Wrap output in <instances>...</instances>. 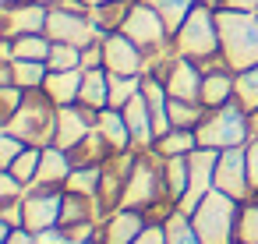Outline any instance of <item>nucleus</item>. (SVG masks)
Masks as SVG:
<instances>
[{"instance_id": "nucleus-14", "label": "nucleus", "mask_w": 258, "mask_h": 244, "mask_svg": "<svg viewBox=\"0 0 258 244\" xmlns=\"http://www.w3.org/2000/svg\"><path fill=\"white\" fill-rule=\"evenodd\" d=\"M46 18H50V8L36 4V0H25L18 8H4L0 11V36L18 39L29 32H46Z\"/></svg>"}, {"instance_id": "nucleus-45", "label": "nucleus", "mask_w": 258, "mask_h": 244, "mask_svg": "<svg viewBox=\"0 0 258 244\" xmlns=\"http://www.w3.org/2000/svg\"><path fill=\"white\" fill-rule=\"evenodd\" d=\"M0 244H39V237L32 233V230H25V226H15L4 240H0Z\"/></svg>"}, {"instance_id": "nucleus-5", "label": "nucleus", "mask_w": 258, "mask_h": 244, "mask_svg": "<svg viewBox=\"0 0 258 244\" xmlns=\"http://www.w3.org/2000/svg\"><path fill=\"white\" fill-rule=\"evenodd\" d=\"M195 135H198V145L219 149V152H223V149L247 145V142L254 138V131H251V113H247L237 99H230L226 106L209 110L205 120L195 128Z\"/></svg>"}, {"instance_id": "nucleus-23", "label": "nucleus", "mask_w": 258, "mask_h": 244, "mask_svg": "<svg viewBox=\"0 0 258 244\" xmlns=\"http://www.w3.org/2000/svg\"><path fill=\"white\" fill-rule=\"evenodd\" d=\"M99 219V202L92 195H78V191H64V212H60V226H75V223H89Z\"/></svg>"}, {"instance_id": "nucleus-17", "label": "nucleus", "mask_w": 258, "mask_h": 244, "mask_svg": "<svg viewBox=\"0 0 258 244\" xmlns=\"http://www.w3.org/2000/svg\"><path fill=\"white\" fill-rule=\"evenodd\" d=\"M75 170V159L68 149L60 145H43V159H39V173H36V184L39 188H64L68 177Z\"/></svg>"}, {"instance_id": "nucleus-38", "label": "nucleus", "mask_w": 258, "mask_h": 244, "mask_svg": "<svg viewBox=\"0 0 258 244\" xmlns=\"http://www.w3.org/2000/svg\"><path fill=\"white\" fill-rule=\"evenodd\" d=\"M25 103V89L22 85H0V124L18 113V106Z\"/></svg>"}, {"instance_id": "nucleus-30", "label": "nucleus", "mask_w": 258, "mask_h": 244, "mask_svg": "<svg viewBox=\"0 0 258 244\" xmlns=\"http://www.w3.org/2000/svg\"><path fill=\"white\" fill-rule=\"evenodd\" d=\"M205 106L198 103V99H173L170 96V128H198L202 120H205Z\"/></svg>"}, {"instance_id": "nucleus-41", "label": "nucleus", "mask_w": 258, "mask_h": 244, "mask_svg": "<svg viewBox=\"0 0 258 244\" xmlns=\"http://www.w3.org/2000/svg\"><path fill=\"white\" fill-rule=\"evenodd\" d=\"M92 68H103V39H96L82 50V71H92Z\"/></svg>"}, {"instance_id": "nucleus-50", "label": "nucleus", "mask_w": 258, "mask_h": 244, "mask_svg": "<svg viewBox=\"0 0 258 244\" xmlns=\"http://www.w3.org/2000/svg\"><path fill=\"white\" fill-rule=\"evenodd\" d=\"M202 4H209V8H223V0H202Z\"/></svg>"}, {"instance_id": "nucleus-33", "label": "nucleus", "mask_w": 258, "mask_h": 244, "mask_svg": "<svg viewBox=\"0 0 258 244\" xmlns=\"http://www.w3.org/2000/svg\"><path fill=\"white\" fill-rule=\"evenodd\" d=\"M50 46H53V39H50L46 32L18 36V39H15V60H46V57H50Z\"/></svg>"}, {"instance_id": "nucleus-18", "label": "nucleus", "mask_w": 258, "mask_h": 244, "mask_svg": "<svg viewBox=\"0 0 258 244\" xmlns=\"http://www.w3.org/2000/svg\"><path fill=\"white\" fill-rule=\"evenodd\" d=\"M230 99H237V71H230V68L209 71L202 82V106L216 110V106H226Z\"/></svg>"}, {"instance_id": "nucleus-11", "label": "nucleus", "mask_w": 258, "mask_h": 244, "mask_svg": "<svg viewBox=\"0 0 258 244\" xmlns=\"http://www.w3.org/2000/svg\"><path fill=\"white\" fill-rule=\"evenodd\" d=\"M103 68L110 75H145L149 57L131 36L110 32V36H103Z\"/></svg>"}, {"instance_id": "nucleus-1", "label": "nucleus", "mask_w": 258, "mask_h": 244, "mask_svg": "<svg viewBox=\"0 0 258 244\" xmlns=\"http://www.w3.org/2000/svg\"><path fill=\"white\" fill-rule=\"evenodd\" d=\"M124 205L127 209H142L149 216V223H163L177 209L166 198V188H163V159L152 149L135 156V166H131V177H127V188H124Z\"/></svg>"}, {"instance_id": "nucleus-35", "label": "nucleus", "mask_w": 258, "mask_h": 244, "mask_svg": "<svg viewBox=\"0 0 258 244\" xmlns=\"http://www.w3.org/2000/svg\"><path fill=\"white\" fill-rule=\"evenodd\" d=\"M237 103H240L247 113L258 110V64L237 71Z\"/></svg>"}, {"instance_id": "nucleus-8", "label": "nucleus", "mask_w": 258, "mask_h": 244, "mask_svg": "<svg viewBox=\"0 0 258 244\" xmlns=\"http://www.w3.org/2000/svg\"><path fill=\"white\" fill-rule=\"evenodd\" d=\"M60 212H64V188L32 184L22 198V226L32 233H39L46 226H60Z\"/></svg>"}, {"instance_id": "nucleus-47", "label": "nucleus", "mask_w": 258, "mask_h": 244, "mask_svg": "<svg viewBox=\"0 0 258 244\" xmlns=\"http://www.w3.org/2000/svg\"><path fill=\"white\" fill-rule=\"evenodd\" d=\"M18 4H25V0H0V11H4V8H18Z\"/></svg>"}, {"instance_id": "nucleus-13", "label": "nucleus", "mask_w": 258, "mask_h": 244, "mask_svg": "<svg viewBox=\"0 0 258 244\" xmlns=\"http://www.w3.org/2000/svg\"><path fill=\"white\" fill-rule=\"evenodd\" d=\"M96 117H99V110H89V106H82V103L60 106V110H57V138H53V145L75 149L82 138H89V135L96 131Z\"/></svg>"}, {"instance_id": "nucleus-48", "label": "nucleus", "mask_w": 258, "mask_h": 244, "mask_svg": "<svg viewBox=\"0 0 258 244\" xmlns=\"http://www.w3.org/2000/svg\"><path fill=\"white\" fill-rule=\"evenodd\" d=\"M251 131H254V138H258V110L251 113Z\"/></svg>"}, {"instance_id": "nucleus-4", "label": "nucleus", "mask_w": 258, "mask_h": 244, "mask_svg": "<svg viewBox=\"0 0 258 244\" xmlns=\"http://www.w3.org/2000/svg\"><path fill=\"white\" fill-rule=\"evenodd\" d=\"M191 223L202 237V244H237V223H240V202L226 191L212 188L198 209L191 212Z\"/></svg>"}, {"instance_id": "nucleus-10", "label": "nucleus", "mask_w": 258, "mask_h": 244, "mask_svg": "<svg viewBox=\"0 0 258 244\" xmlns=\"http://www.w3.org/2000/svg\"><path fill=\"white\" fill-rule=\"evenodd\" d=\"M46 36L53 43H71V46H89L96 39H103V32L92 25L89 11H68V8H50V18H46Z\"/></svg>"}, {"instance_id": "nucleus-7", "label": "nucleus", "mask_w": 258, "mask_h": 244, "mask_svg": "<svg viewBox=\"0 0 258 244\" xmlns=\"http://www.w3.org/2000/svg\"><path fill=\"white\" fill-rule=\"evenodd\" d=\"M120 32L131 36V39L145 50V57L177 50V46H173V36H170V29H166V22L159 18V11L149 4V0H135L131 11H127V18H124V29H120Z\"/></svg>"}, {"instance_id": "nucleus-12", "label": "nucleus", "mask_w": 258, "mask_h": 244, "mask_svg": "<svg viewBox=\"0 0 258 244\" xmlns=\"http://www.w3.org/2000/svg\"><path fill=\"white\" fill-rule=\"evenodd\" d=\"M163 85H166V92L173 96V99H198L202 103V82H205V75H202V68L191 60V57H173L170 64H166V71H163V78H159Z\"/></svg>"}, {"instance_id": "nucleus-46", "label": "nucleus", "mask_w": 258, "mask_h": 244, "mask_svg": "<svg viewBox=\"0 0 258 244\" xmlns=\"http://www.w3.org/2000/svg\"><path fill=\"white\" fill-rule=\"evenodd\" d=\"M223 8H230V11H258V0H223Z\"/></svg>"}, {"instance_id": "nucleus-52", "label": "nucleus", "mask_w": 258, "mask_h": 244, "mask_svg": "<svg viewBox=\"0 0 258 244\" xmlns=\"http://www.w3.org/2000/svg\"><path fill=\"white\" fill-rule=\"evenodd\" d=\"M68 244H89V240H68Z\"/></svg>"}, {"instance_id": "nucleus-2", "label": "nucleus", "mask_w": 258, "mask_h": 244, "mask_svg": "<svg viewBox=\"0 0 258 244\" xmlns=\"http://www.w3.org/2000/svg\"><path fill=\"white\" fill-rule=\"evenodd\" d=\"M216 22H219V46H223L226 64L233 71L254 68L258 64V11L219 8Z\"/></svg>"}, {"instance_id": "nucleus-16", "label": "nucleus", "mask_w": 258, "mask_h": 244, "mask_svg": "<svg viewBox=\"0 0 258 244\" xmlns=\"http://www.w3.org/2000/svg\"><path fill=\"white\" fill-rule=\"evenodd\" d=\"M124 120H127V128H131L135 149H138V152H149V149L156 145V120H152V110H149V103H145L142 92L124 106Z\"/></svg>"}, {"instance_id": "nucleus-28", "label": "nucleus", "mask_w": 258, "mask_h": 244, "mask_svg": "<svg viewBox=\"0 0 258 244\" xmlns=\"http://www.w3.org/2000/svg\"><path fill=\"white\" fill-rule=\"evenodd\" d=\"M163 230H166V244H202V237H198L191 216L180 212V209H173V212L163 219Z\"/></svg>"}, {"instance_id": "nucleus-37", "label": "nucleus", "mask_w": 258, "mask_h": 244, "mask_svg": "<svg viewBox=\"0 0 258 244\" xmlns=\"http://www.w3.org/2000/svg\"><path fill=\"white\" fill-rule=\"evenodd\" d=\"M237 244H258V198L240 205V223H237Z\"/></svg>"}, {"instance_id": "nucleus-19", "label": "nucleus", "mask_w": 258, "mask_h": 244, "mask_svg": "<svg viewBox=\"0 0 258 244\" xmlns=\"http://www.w3.org/2000/svg\"><path fill=\"white\" fill-rule=\"evenodd\" d=\"M96 131L106 138V145H110L113 152H131V149H135V142H131V128H127V120H124V110H117V106L99 110V117H96Z\"/></svg>"}, {"instance_id": "nucleus-6", "label": "nucleus", "mask_w": 258, "mask_h": 244, "mask_svg": "<svg viewBox=\"0 0 258 244\" xmlns=\"http://www.w3.org/2000/svg\"><path fill=\"white\" fill-rule=\"evenodd\" d=\"M216 11H219V8L198 4V8L187 15V22L173 32V46H177L180 57H191L195 64H202V60L223 53V46H219V22H216Z\"/></svg>"}, {"instance_id": "nucleus-43", "label": "nucleus", "mask_w": 258, "mask_h": 244, "mask_svg": "<svg viewBox=\"0 0 258 244\" xmlns=\"http://www.w3.org/2000/svg\"><path fill=\"white\" fill-rule=\"evenodd\" d=\"M36 237H39V244H68V240H71L64 226H46V230H39Z\"/></svg>"}, {"instance_id": "nucleus-34", "label": "nucleus", "mask_w": 258, "mask_h": 244, "mask_svg": "<svg viewBox=\"0 0 258 244\" xmlns=\"http://www.w3.org/2000/svg\"><path fill=\"white\" fill-rule=\"evenodd\" d=\"M39 159H43V149H39V145H29V149H25L8 170H11L25 188H32V184H36V173H39Z\"/></svg>"}, {"instance_id": "nucleus-25", "label": "nucleus", "mask_w": 258, "mask_h": 244, "mask_svg": "<svg viewBox=\"0 0 258 244\" xmlns=\"http://www.w3.org/2000/svg\"><path fill=\"white\" fill-rule=\"evenodd\" d=\"M131 4H135V0H110V4L92 8L89 18H92V25H96L103 36H110V32H120V29H124V18H127V11H131Z\"/></svg>"}, {"instance_id": "nucleus-3", "label": "nucleus", "mask_w": 258, "mask_h": 244, "mask_svg": "<svg viewBox=\"0 0 258 244\" xmlns=\"http://www.w3.org/2000/svg\"><path fill=\"white\" fill-rule=\"evenodd\" d=\"M57 110L60 106L43 89H32V92H25V103L18 106V113L0 124V131H11L22 142L39 145V149L53 145V138H57Z\"/></svg>"}, {"instance_id": "nucleus-49", "label": "nucleus", "mask_w": 258, "mask_h": 244, "mask_svg": "<svg viewBox=\"0 0 258 244\" xmlns=\"http://www.w3.org/2000/svg\"><path fill=\"white\" fill-rule=\"evenodd\" d=\"M85 4H89V11H92V8H99V4H110V0H85Z\"/></svg>"}, {"instance_id": "nucleus-9", "label": "nucleus", "mask_w": 258, "mask_h": 244, "mask_svg": "<svg viewBox=\"0 0 258 244\" xmlns=\"http://www.w3.org/2000/svg\"><path fill=\"white\" fill-rule=\"evenodd\" d=\"M216 188L226 191L230 198H237L240 205L254 198L251 170H247V145H237V149H223V152H219V163H216Z\"/></svg>"}, {"instance_id": "nucleus-40", "label": "nucleus", "mask_w": 258, "mask_h": 244, "mask_svg": "<svg viewBox=\"0 0 258 244\" xmlns=\"http://www.w3.org/2000/svg\"><path fill=\"white\" fill-rule=\"evenodd\" d=\"M25 184L11 173V170H0V202H18V198H25Z\"/></svg>"}, {"instance_id": "nucleus-24", "label": "nucleus", "mask_w": 258, "mask_h": 244, "mask_svg": "<svg viewBox=\"0 0 258 244\" xmlns=\"http://www.w3.org/2000/svg\"><path fill=\"white\" fill-rule=\"evenodd\" d=\"M195 149H198V135H195L191 128H170V131L159 135L156 145H152V152L163 156V159H170V156H191Z\"/></svg>"}, {"instance_id": "nucleus-27", "label": "nucleus", "mask_w": 258, "mask_h": 244, "mask_svg": "<svg viewBox=\"0 0 258 244\" xmlns=\"http://www.w3.org/2000/svg\"><path fill=\"white\" fill-rule=\"evenodd\" d=\"M71 152V159H75V166H89V163H106L110 156H113V149L106 145V138L99 135V131H92L89 138H82L75 149H68Z\"/></svg>"}, {"instance_id": "nucleus-36", "label": "nucleus", "mask_w": 258, "mask_h": 244, "mask_svg": "<svg viewBox=\"0 0 258 244\" xmlns=\"http://www.w3.org/2000/svg\"><path fill=\"white\" fill-rule=\"evenodd\" d=\"M46 64H50V71H71V68H82V46L53 43V46H50Z\"/></svg>"}, {"instance_id": "nucleus-32", "label": "nucleus", "mask_w": 258, "mask_h": 244, "mask_svg": "<svg viewBox=\"0 0 258 244\" xmlns=\"http://www.w3.org/2000/svg\"><path fill=\"white\" fill-rule=\"evenodd\" d=\"M145 85V75H110V106L124 110Z\"/></svg>"}, {"instance_id": "nucleus-26", "label": "nucleus", "mask_w": 258, "mask_h": 244, "mask_svg": "<svg viewBox=\"0 0 258 244\" xmlns=\"http://www.w3.org/2000/svg\"><path fill=\"white\" fill-rule=\"evenodd\" d=\"M8 64H11V85H22L25 92L43 89V82L50 75L46 60H8Z\"/></svg>"}, {"instance_id": "nucleus-51", "label": "nucleus", "mask_w": 258, "mask_h": 244, "mask_svg": "<svg viewBox=\"0 0 258 244\" xmlns=\"http://www.w3.org/2000/svg\"><path fill=\"white\" fill-rule=\"evenodd\" d=\"M36 4H46V8H53V4H60V0H36Z\"/></svg>"}, {"instance_id": "nucleus-21", "label": "nucleus", "mask_w": 258, "mask_h": 244, "mask_svg": "<svg viewBox=\"0 0 258 244\" xmlns=\"http://www.w3.org/2000/svg\"><path fill=\"white\" fill-rule=\"evenodd\" d=\"M78 103L89 106V110H106V106H110V71H106V68H92V71H85V78H82V92H78Z\"/></svg>"}, {"instance_id": "nucleus-44", "label": "nucleus", "mask_w": 258, "mask_h": 244, "mask_svg": "<svg viewBox=\"0 0 258 244\" xmlns=\"http://www.w3.org/2000/svg\"><path fill=\"white\" fill-rule=\"evenodd\" d=\"M247 170H251V188H254V198H258V138L247 142Z\"/></svg>"}, {"instance_id": "nucleus-29", "label": "nucleus", "mask_w": 258, "mask_h": 244, "mask_svg": "<svg viewBox=\"0 0 258 244\" xmlns=\"http://www.w3.org/2000/svg\"><path fill=\"white\" fill-rule=\"evenodd\" d=\"M149 4L159 11V18L166 22V29H170V36L187 22V15L202 4V0H149Z\"/></svg>"}, {"instance_id": "nucleus-22", "label": "nucleus", "mask_w": 258, "mask_h": 244, "mask_svg": "<svg viewBox=\"0 0 258 244\" xmlns=\"http://www.w3.org/2000/svg\"><path fill=\"white\" fill-rule=\"evenodd\" d=\"M159 159H163V156H159ZM187 184H191L187 156H170V159H163V188H166V198H170L173 205L187 195Z\"/></svg>"}, {"instance_id": "nucleus-31", "label": "nucleus", "mask_w": 258, "mask_h": 244, "mask_svg": "<svg viewBox=\"0 0 258 244\" xmlns=\"http://www.w3.org/2000/svg\"><path fill=\"white\" fill-rule=\"evenodd\" d=\"M99 184H103V163H89V166H75L64 191H78V195H99Z\"/></svg>"}, {"instance_id": "nucleus-39", "label": "nucleus", "mask_w": 258, "mask_h": 244, "mask_svg": "<svg viewBox=\"0 0 258 244\" xmlns=\"http://www.w3.org/2000/svg\"><path fill=\"white\" fill-rule=\"evenodd\" d=\"M25 149H29V142H22V138L11 135V131H0V170H8Z\"/></svg>"}, {"instance_id": "nucleus-20", "label": "nucleus", "mask_w": 258, "mask_h": 244, "mask_svg": "<svg viewBox=\"0 0 258 244\" xmlns=\"http://www.w3.org/2000/svg\"><path fill=\"white\" fill-rule=\"evenodd\" d=\"M82 78H85L82 68H71V71H50L46 82H43V92H46L57 106H71V103H78Z\"/></svg>"}, {"instance_id": "nucleus-42", "label": "nucleus", "mask_w": 258, "mask_h": 244, "mask_svg": "<svg viewBox=\"0 0 258 244\" xmlns=\"http://www.w3.org/2000/svg\"><path fill=\"white\" fill-rule=\"evenodd\" d=\"M131 244H166V230H163V223H149Z\"/></svg>"}, {"instance_id": "nucleus-15", "label": "nucleus", "mask_w": 258, "mask_h": 244, "mask_svg": "<svg viewBox=\"0 0 258 244\" xmlns=\"http://www.w3.org/2000/svg\"><path fill=\"white\" fill-rule=\"evenodd\" d=\"M145 226H149V216H145L142 209L120 205L113 216L103 219V244H131Z\"/></svg>"}]
</instances>
